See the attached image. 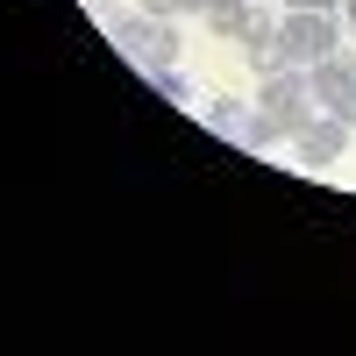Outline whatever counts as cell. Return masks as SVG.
<instances>
[{"instance_id":"cell-12","label":"cell","mask_w":356,"mask_h":356,"mask_svg":"<svg viewBox=\"0 0 356 356\" xmlns=\"http://www.w3.org/2000/svg\"><path fill=\"white\" fill-rule=\"evenodd\" d=\"M86 15H93V22H100V29H114V22H122V15H129V8H122V0H93V8H86Z\"/></svg>"},{"instance_id":"cell-2","label":"cell","mask_w":356,"mask_h":356,"mask_svg":"<svg viewBox=\"0 0 356 356\" xmlns=\"http://www.w3.org/2000/svg\"><path fill=\"white\" fill-rule=\"evenodd\" d=\"M257 107H264V114H278L285 136H300L314 114H321V107H314V86H307L300 65H278L271 79H257Z\"/></svg>"},{"instance_id":"cell-13","label":"cell","mask_w":356,"mask_h":356,"mask_svg":"<svg viewBox=\"0 0 356 356\" xmlns=\"http://www.w3.org/2000/svg\"><path fill=\"white\" fill-rule=\"evenodd\" d=\"M292 8H328V15H335V8H342V0H292Z\"/></svg>"},{"instance_id":"cell-6","label":"cell","mask_w":356,"mask_h":356,"mask_svg":"<svg viewBox=\"0 0 356 356\" xmlns=\"http://www.w3.org/2000/svg\"><path fill=\"white\" fill-rule=\"evenodd\" d=\"M178 50H186L178 22H143V43H136V65H143V72H157V65H178Z\"/></svg>"},{"instance_id":"cell-3","label":"cell","mask_w":356,"mask_h":356,"mask_svg":"<svg viewBox=\"0 0 356 356\" xmlns=\"http://www.w3.org/2000/svg\"><path fill=\"white\" fill-rule=\"evenodd\" d=\"M349 136H356V122H342V114H314V122L292 136V150H300V164L328 171V164H342V157H349Z\"/></svg>"},{"instance_id":"cell-15","label":"cell","mask_w":356,"mask_h":356,"mask_svg":"<svg viewBox=\"0 0 356 356\" xmlns=\"http://www.w3.org/2000/svg\"><path fill=\"white\" fill-rule=\"evenodd\" d=\"M342 22H349V29H356V0H342Z\"/></svg>"},{"instance_id":"cell-7","label":"cell","mask_w":356,"mask_h":356,"mask_svg":"<svg viewBox=\"0 0 356 356\" xmlns=\"http://www.w3.org/2000/svg\"><path fill=\"white\" fill-rule=\"evenodd\" d=\"M278 22H285L278 8H264V0H250V8H243V36H235V43H243V50H250V43H278Z\"/></svg>"},{"instance_id":"cell-14","label":"cell","mask_w":356,"mask_h":356,"mask_svg":"<svg viewBox=\"0 0 356 356\" xmlns=\"http://www.w3.org/2000/svg\"><path fill=\"white\" fill-rule=\"evenodd\" d=\"M207 8H214V0H186V15H207Z\"/></svg>"},{"instance_id":"cell-4","label":"cell","mask_w":356,"mask_h":356,"mask_svg":"<svg viewBox=\"0 0 356 356\" xmlns=\"http://www.w3.org/2000/svg\"><path fill=\"white\" fill-rule=\"evenodd\" d=\"M349 79H356V57H349V50H335V57H321V65H307L314 107H321V114H342V122H349Z\"/></svg>"},{"instance_id":"cell-9","label":"cell","mask_w":356,"mask_h":356,"mask_svg":"<svg viewBox=\"0 0 356 356\" xmlns=\"http://www.w3.org/2000/svg\"><path fill=\"white\" fill-rule=\"evenodd\" d=\"M150 86H157L164 100H178V107H193V79L178 72V65H157V72H150Z\"/></svg>"},{"instance_id":"cell-1","label":"cell","mask_w":356,"mask_h":356,"mask_svg":"<svg viewBox=\"0 0 356 356\" xmlns=\"http://www.w3.org/2000/svg\"><path fill=\"white\" fill-rule=\"evenodd\" d=\"M278 50H285V65H321V57H335L342 50V22L328 8H285L278 22Z\"/></svg>"},{"instance_id":"cell-5","label":"cell","mask_w":356,"mask_h":356,"mask_svg":"<svg viewBox=\"0 0 356 356\" xmlns=\"http://www.w3.org/2000/svg\"><path fill=\"white\" fill-rule=\"evenodd\" d=\"M250 114H257V100L243 107V100H228V93H214V100H207V107H200V122H207V129H214L221 143H235V150H243V136H250Z\"/></svg>"},{"instance_id":"cell-16","label":"cell","mask_w":356,"mask_h":356,"mask_svg":"<svg viewBox=\"0 0 356 356\" xmlns=\"http://www.w3.org/2000/svg\"><path fill=\"white\" fill-rule=\"evenodd\" d=\"M349 122H356V79H349Z\"/></svg>"},{"instance_id":"cell-11","label":"cell","mask_w":356,"mask_h":356,"mask_svg":"<svg viewBox=\"0 0 356 356\" xmlns=\"http://www.w3.org/2000/svg\"><path fill=\"white\" fill-rule=\"evenodd\" d=\"M136 15H150V22H178V15H186V0H136Z\"/></svg>"},{"instance_id":"cell-10","label":"cell","mask_w":356,"mask_h":356,"mask_svg":"<svg viewBox=\"0 0 356 356\" xmlns=\"http://www.w3.org/2000/svg\"><path fill=\"white\" fill-rule=\"evenodd\" d=\"M243 57H250V79H271V72L285 65V50H278V43H250Z\"/></svg>"},{"instance_id":"cell-8","label":"cell","mask_w":356,"mask_h":356,"mask_svg":"<svg viewBox=\"0 0 356 356\" xmlns=\"http://www.w3.org/2000/svg\"><path fill=\"white\" fill-rule=\"evenodd\" d=\"M243 8H250V0H214V8H207L200 22H207V29H214V36H221V43H235V36H243Z\"/></svg>"}]
</instances>
